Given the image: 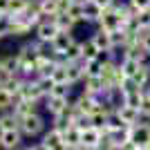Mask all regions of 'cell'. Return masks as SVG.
Here are the masks:
<instances>
[{"instance_id": "6da1fadb", "label": "cell", "mask_w": 150, "mask_h": 150, "mask_svg": "<svg viewBox=\"0 0 150 150\" xmlns=\"http://www.w3.org/2000/svg\"><path fill=\"white\" fill-rule=\"evenodd\" d=\"M18 61V74L23 79H36V63H38V54L34 50V45H23L16 54Z\"/></svg>"}, {"instance_id": "7a4b0ae2", "label": "cell", "mask_w": 150, "mask_h": 150, "mask_svg": "<svg viewBox=\"0 0 150 150\" xmlns=\"http://www.w3.org/2000/svg\"><path fill=\"white\" fill-rule=\"evenodd\" d=\"M45 130H47V121L40 112H34L25 119H20V132H23V137H43Z\"/></svg>"}, {"instance_id": "3957f363", "label": "cell", "mask_w": 150, "mask_h": 150, "mask_svg": "<svg viewBox=\"0 0 150 150\" xmlns=\"http://www.w3.org/2000/svg\"><path fill=\"white\" fill-rule=\"evenodd\" d=\"M34 31H36V40L47 43V45H52V43H54V38L61 34V31H58V27H56V23H54L52 18H43V20L36 25V29H34Z\"/></svg>"}, {"instance_id": "277c9868", "label": "cell", "mask_w": 150, "mask_h": 150, "mask_svg": "<svg viewBox=\"0 0 150 150\" xmlns=\"http://www.w3.org/2000/svg\"><path fill=\"white\" fill-rule=\"evenodd\" d=\"M128 141H132L137 148H146L150 144V123H141L139 121V123L130 125V139Z\"/></svg>"}, {"instance_id": "5b68a950", "label": "cell", "mask_w": 150, "mask_h": 150, "mask_svg": "<svg viewBox=\"0 0 150 150\" xmlns=\"http://www.w3.org/2000/svg\"><path fill=\"white\" fill-rule=\"evenodd\" d=\"M103 130H99V128H88V130H83L81 132V146L85 150H99L101 141H103Z\"/></svg>"}, {"instance_id": "8992f818", "label": "cell", "mask_w": 150, "mask_h": 150, "mask_svg": "<svg viewBox=\"0 0 150 150\" xmlns=\"http://www.w3.org/2000/svg\"><path fill=\"white\" fill-rule=\"evenodd\" d=\"M90 40H92L94 45H96V50L101 52V56H117L112 50V40H110V34H105V31H94L92 36H90Z\"/></svg>"}, {"instance_id": "52a82bcc", "label": "cell", "mask_w": 150, "mask_h": 150, "mask_svg": "<svg viewBox=\"0 0 150 150\" xmlns=\"http://www.w3.org/2000/svg\"><path fill=\"white\" fill-rule=\"evenodd\" d=\"M96 25H99L101 31H105V34H112V31L121 29V20H119V16L114 13V7L103 11V16H101V20L96 23Z\"/></svg>"}, {"instance_id": "ba28073f", "label": "cell", "mask_w": 150, "mask_h": 150, "mask_svg": "<svg viewBox=\"0 0 150 150\" xmlns=\"http://www.w3.org/2000/svg\"><path fill=\"white\" fill-rule=\"evenodd\" d=\"M23 132L20 130H7L0 134V148L2 150H18L23 146Z\"/></svg>"}, {"instance_id": "9c48e42d", "label": "cell", "mask_w": 150, "mask_h": 150, "mask_svg": "<svg viewBox=\"0 0 150 150\" xmlns=\"http://www.w3.org/2000/svg\"><path fill=\"white\" fill-rule=\"evenodd\" d=\"M72 103H74V110L79 114H92L94 110H96V105H99V99H92V96H88V94H79V96H76V101H72Z\"/></svg>"}, {"instance_id": "30bf717a", "label": "cell", "mask_w": 150, "mask_h": 150, "mask_svg": "<svg viewBox=\"0 0 150 150\" xmlns=\"http://www.w3.org/2000/svg\"><path fill=\"white\" fill-rule=\"evenodd\" d=\"M74 43H76V40H74L72 34H58V36L54 38V43H52V52H54V56L63 58V56H65V52H67Z\"/></svg>"}, {"instance_id": "8fae6325", "label": "cell", "mask_w": 150, "mask_h": 150, "mask_svg": "<svg viewBox=\"0 0 150 150\" xmlns=\"http://www.w3.org/2000/svg\"><path fill=\"white\" fill-rule=\"evenodd\" d=\"M114 112L119 114V119L123 121V123L128 125V128L141 121V114H139V110H134V108H128V105H123V103H119V105H117V110H114Z\"/></svg>"}, {"instance_id": "7c38bea8", "label": "cell", "mask_w": 150, "mask_h": 150, "mask_svg": "<svg viewBox=\"0 0 150 150\" xmlns=\"http://www.w3.org/2000/svg\"><path fill=\"white\" fill-rule=\"evenodd\" d=\"M63 144L67 146L69 150L76 148V146H81V130L76 128V125H67V128H63Z\"/></svg>"}, {"instance_id": "4fadbf2b", "label": "cell", "mask_w": 150, "mask_h": 150, "mask_svg": "<svg viewBox=\"0 0 150 150\" xmlns=\"http://www.w3.org/2000/svg\"><path fill=\"white\" fill-rule=\"evenodd\" d=\"M103 58L105 56H99V58H92V61H83V72H85V79H101V72H103Z\"/></svg>"}, {"instance_id": "5bb4252c", "label": "cell", "mask_w": 150, "mask_h": 150, "mask_svg": "<svg viewBox=\"0 0 150 150\" xmlns=\"http://www.w3.org/2000/svg\"><path fill=\"white\" fill-rule=\"evenodd\" d=\"M36 105H38V103H34V101L20 99V101H16V103H13V110H11V112L16 114L18 119H25V117H29V114L38 112V110H36Z\"/></svg>"}, {"instance_id": "9a60e30c", "label": "cell", "mask_w": 150, "mask_h": 150, "mask_svg": "<svg viewBox=\"0 0 150 150\" xmlns=\"http://www.w3.org/2000/svg\"><path fill=\"white\" fill-rule=\"evenodd\" d=\"M144 96H146V90H132V92L121 94L119 99H121V103H123V105L139 110V108H141V101H144Z\"/></svg>"}, {"instance_id": "2e32d148", "label": "cell", "mask_w": 150, "mask_h": 150, "mask_svg": "<svg viewBox=\"0 0 150 150\" xmlns=\"http://www.w3.org/2000/svg\"><path fill=\"white\" fill-rule=\"evenodd\" d=\"M67 65V83L76 85V83L85 81V72H83V61L81 63H65Z\"/></svg>"}, {"instance_id": "e0dca14e", "label": "cell", "mask_w": 150, "mask_h": 150, "mask_svg": "<svg viewBox=\"0 0 150 150\" xmlns=\"http://www.w3.org/2000/svg\"><path fill=\"white\" fill-rule=\"evenodd\" d=\"M40 144H43L47 150L54 148V146H58V144H63V132L58 130V128H54V125H50V130H45V134L40 137Z\"/></svg>"}, {"instance_id": "ac0fdd59", "label": "cell", "mask_w": 150, "mask_h": 150, "mask_svg": "<svg viewBox=\"0 0 150 150\" xmlns=\"http://www.w3.org/2000/svg\"><path fill=\"white\" fill-rule=\"evenodd\" d=\"M69 105V99H45V112L50 114V117H56V114H61L65 108Z\"/></svg>"}, {"instance_id": "d6986e66", "label": "cell", "mask_w": 150, "mask_h": 150, "mask_svg": "<svg viewBox=\"0 0 150 150\" xmlns=\"http://www.w3.org/2000/svg\"><path fill=\"white\" fill-rule=\"evenodd\" d=\"M103 16V9L94 2H83V23H99Z\"/></svg>"}, {"instance_id": "ffe728a7", "label": "cell", "mask_w": 150, "mask_h": 150, "mask_svg": "<svg viewBox=\"0 0 150 150\" xmlns=\"http://www.w3.org/2000/svg\"><path fill=\"white\" fill-rule=\"evenodd\" d=\"M7 130H20V119L13 112H2L0 114V134Z\"/></svg>"}, {"instance_id": "44dd1931", "label": "cell", "mask_w": 150, "mask_h": 150, "mask_svg": "<svg viewBox=\"0 0 150 150\" xmlns=\"http://www.w3.org/2000/svg\"><path fill=\"white\" fill-rule=\"evenodd\" d=\"M52 20L56 23V27H58V31H61V34H72V29L76 27V20L69 18L67 13H56Z\"/></svg>"}, {"instance_id": "7402d4cb", "label": "cell", "mask_w": 150, "mask_h": 150, "mask_svg": "<svg viewBox=\"0 0 150 150\" xmlns=\"http://www.w3.org/2000/svg\"><path fill=\"white\" fill-rule=\"evenodd\" d=\"M132 81L137 83L141 90H146L150 85V63H141L139 65V72L132 76Z\"/></svg>"}, {"instance_id": "603a6c76", "label": "cell", "mask_w": 150, "mask_h": 150, "mask_svg": "<svg viewBox=\"0 0 150 150\" xmlns=\"http://www.w3.org/2000/svg\"><path fill=\"white\" fill-rule=\"evenodd\" d=\"M38 9H40V16L43 18H54L58 11V0H38Z\"/></svg>"}, {"instance_id": "cb8c5ba5", "label": "cell", "mask_w": 150, "mask_h": 150, "mask_svg": "<svg viewBox=\"0 0 150 150\" xmlns=\"http://www.w3.org/2000/svg\"><path fill=\"white\" fill-rule=\"evenodd\" d=\"M79 43H81V56H83V61H92V58H99L101 56V52L96 50V45H94L90 38L79 40Z\"/></svg>"}, {"instance_id": "d4e9b609", "label": "cell", "mask_w": 150, "mask_h": 150, "mask_svg": "<svg viewBox=\"0 0 150 150\" xmlns=\"http://www.w3.org/2000/svg\"><path fill=\"white\" fill-rule=\"evenodd\" d=\"M23 83H25V79H23L20 74H16V76H11L9 81L2 83V90H5V92H9L13 99H16V96H18V92H20V88H23Z\"/></svg>"}, {"instance_id": "484cf974", "label": "cell", "mask_w": 150, "mask_h": 150, "mask_svg": "<svg viewBox=\"0 0 150 150\" xmlns=\"http://www.w3.org/2000/svg\"><path fill=\"white\" fill-rule=\"evenodd\" d=\"M123 56L132 58V61H137V63H148V58H150L141 45H132V47H128V50L123 52Z\"/></svg>"}, {"instance_id": "4316f807", "label": "cell", "mask_w": 150, "mask_h": 150, "mask_svg": "<svg viewBox=\"0 0 150 150\" xmlns=\"http://www.w3.org/2000/svg\"><path fill=\"white\" fill-rule=\"evenodd\" d=\"M50 79H52V83H54V85H63V83H67V65L63 63V58L58 61L56 69L52 72ZM67 85H69V83H67Z\"/></svg>"}, {"instance_id": "83f0119b", "label": "cell", "mask_w": 150, "mask_h": 150, "mask_svg": "<svg viewBox=\"0 0 150 150\" xmlns=\"http://www.w3.org/2000/svg\"><path fill=\"white\" fill-rule=\"evenodd\" d=\"M139 65H141V63L132 61V58H125V56H121V61H119V69L128 76V79H132V76L139 72Z\"/></svg>"}, {"instance_id": "f1b7e54d", "label": "cell", "mask_w": 150, "mask_h": 150, "mask_svg": "<svg viewBox=\"0 0 150 150\" xmlns=\"http://www.w3.org/2000/svg\"><path fill=\"white\" fill-rule=\"evenodd\" d=\"M9 16V13H7ZM11 18V16H9ZM31 31V27L27 25L25 20H18V18H11V29H9V36H27Z\"/></svg>"}, {"instance_id": "f546056e", "label": "cell", "mask_w": 150, "mask_h": 150, "mask_svg": "<svg viewBox=\"0 0 150 150\" xmlns=\"http://www.w3.org/2000/svg\"><path fill=\"white\" fill-rule=\"evenodd\" d=\"M83 56H81V43L76 40L67 52H65V56H63V63H81Z\"/></svg>"}, {"instance_id": "4dcf8cb0", "label": "cell", "mask_w": 150, "mask_h": 150, "mask_svg": "<svg viewBox=\"0 0 150 150\" xmlns=\"http://www.w3.org/2000/svg\"><path fill=\"white\" fill-rule=\"evenodd\" d=\"M69 92H72V85L63 83V85H54L47 96H50V99H69Z\"/></svg>"}, {"instance_id": "1f68e13d", "label": "cell", "mask_w": 150, "mask_h": 150, "mask_svg": "<svg viewBox=\"0 0 150 150\" xmlns=\"http://www.w3.org/2000/svg\"><path fill=\"white\" fill-rule=\"evenodd\" d=\"M13 103H16V99H13L9 92H5V90L0 88V114H2V112H11Z\"/></svg>"}, {"instance_id": "d6a6232c", "label": "cell", "mask_w": 150, "mask_h": 150, "mask_svg": "<svg viewBox=\"0 0 150 150\" xmlns=\"http://www.w3.org/2000/svg\"><path fill=\"white\" fill-rule=\"evenodd\" d=\"M67 16L74 18L76 23H83V0H74L67 9Z\"/></svg>"}, {"instance_id": "836d02e7", "label": "cell", "mask_w": 150, "mask_h": 150, "mask_svg": "<svg viewBox=\"0 0 150 150\" xmlns=\"http://www.w3.org/2000/svg\"><path fill=\"white\" fill-rule=\"evenodd\" d=\"M134 23H137L139 29H150V9L148 11H139L134 16Z\"/></svg>"}, {"instance_id": "e575fe53", "label": "cell", "mask_w": 150, "mask_h": 150, "mask_svg": "<svg viewBox=\"0 0 150 150\" xmlns=\"http://www.w3.org/2000/svg\"><path fill=\"white\" fill-rule=\"evenodd\" d=\"M2 69H7L9 74H18V61H16V56H2Z\"/></svg>"}, {"instance_id": "d590c367", "label": "cell", "mask_w": 150, "mask_h": 150, "mask_svg": "<svg viewBox=\"0 0 150 150\" xmlns=\"http://www.w3.org/2000/svg\"><path fill=\"white\" fill-rule=\"evenodd\" d=\"M72 125H76V128H79V130H88V128H92V119H90L88 114H76L74 117V123Z\"/></svg>"}, {"instance_id": "8d00e7d4", "label": "cell", "mask_w": 150, "mask_h": 150, "mask_svg": "<svg viewBox=\"0 0 150 150\" xmlns=\"http://www.w3.org/2000/svg\"><path fill=\"white\" fill-rule=\"evenodd\" d=\"M27 5H29V0H11L9 13H11V16H18V13H23L27 9Z\"/></svg>"}, {"instance_id": "74e56055", "label": "cell", "mask_w": 150, "mask_h": 150, "mask_svg": "<svg viewBox=\"0 0 150 150\" xmlns=\"http://www.w3.org/2000/svg\"><path fill=\"white\" fill-rule=\"evenodd\" d=\"M128 5L134 9V13H139V11H148L150 9V0H128Z\"/></svg>"}, {"instance_id": "f35d334b", "label": "cell", "mask_w": 150, "mask_h": 150, "mask_svg": "<svg viewBox=\"0 0 150 150\" xmlns=\"http://www.w3.org/2000/svg\"><path fill=\"white\" fill-rule=\"evenodd\" d=\"M9 29H11V18L5 13V16H0V36H9Z\"/></svg>"}, {"instance_id": "ab89813d", "label": "cell", "mask_w": 150, "mask_h": 150, "mask_svg": "<svg viewBox=\"0 0 150 150\" xmlns=\"http://www.w3.org/2000/svg\"><path fill=\"white\" fill-rule=\"evenodd\" d=\"M139 114H141V119H148L150 121V99H148V96H144V101H141Z\"/></svg>"}, {"instance_id": "60d3db41", "label": "cell", "mask_w": 150, "mask_h": 150, "mask_svg": "<svg viewBox=\"0 0 150 150\" xmlns=\"http://www.w3.org/2000/svg\"><path fill=\"white\" fill-rule=\"evenodd\" d=\"M36 81H38V85H40V90L45 92V96H47V94H50V90L54 88V83H52V79H36Z\"/></svg>"}, {"instance_id": "b9f144b4", "label": "cell", "mask_w": 150, "mask_h": 150, "mask_svg": "<svg viewBox=\"0 0 150 150\" xmlns=\"http://www.w3.org/2000/svg\"><path fill=\"white\" fill-rule=\"evenodd\" d=\"M92 2H94L96 7H101L103 11H105V9H112V7L117 5V0H92Z\"/></svg>"}, {"instance_id": "7bdbcfd3", "label": "cell", "mask_w": 150, "mask_h": 150, "mask_svg": "<svg viewBox=\"0 0 150 150\" xmlns=\"http://www.w3.org/2000/svg\"><path fill=\"white\" fill-rule=\"evenodd\" d=\"M139 45L144 47V50H146V54H148V56H150V31H148V34H146L144 38H141V43H139Z\"/></svg>"}, {"instance_id": "ee69618b", "label": "cell", "mask_w": 150, "mask_h": 150, "mask_svg": "<svg viewBox=\"0 0 150 150\" xmlns=\"http://www.w3.org/2000/svg\"><path fill=\"white\" fill-rule=\"evenodd\" d=\"M9 7H11V0H0V16L9 13Z\"/></svg>"}, {"instance_id": "f6af8a7d", "label": "cell", "mask_w": 150, "mask_h": 150, "mask_svg": "<svg viewBox=\"0 0 150 150\" xmlns=\"http://www.w3.org/2000/svg\"><path fill=\"white\" fill-rule=\"evenodd\" d=\"M50 150H69L65 144H58V146H54V148H50Z\"/></svg>"}, {"instance_id": "bcb514c9", "label": "cell", "mask_w": 150, "mask_h": 150, "mask_svg": "<svg viewBox=\"0 0 150 150\" xmlns=\"http://www.w3.org/2000/svg\"><path fill=\"white\" fill-rule=\"evenodd\" d=\"M31 148H34V150H47V148H45L43 144H40V141H38V144H34V146H31Z\"/></svg>"}, {"instance_id": "7dc6e473", "label": "cell", "mask_w": 150, "mask_h": 150, "mask_svg": "<svg viewBox=\"0 0 150 150\" xmlns=\"http://www.w3.org/2000/svg\"><path fill=\"white\" fill-rule=\"evenodd\" d=\"M18 150H34V148H31V146H20Z\"/></svg>"}, {"instance_id": "c3c4849f", "label": "cell", "mask_w": 150, "mask_h": 150, "mask_svg": "<svg viewBox=\"0 0 150 150\" xmlns=\"http://www.w3.org/2000/svg\"><path fill=\"white\" fill-rule=\"evenodd\" d=\"M146 96H148V99H150V85H148V88H146Z\"/></svg>"}, {"instance_id": "681fc988", "label": "cell", "mask_w": 150, "mask_h": 150, "mask_svg": "<svg viewBox=\"0 0 150 150\" xmlns=\"http://www.w3.org/2000/svg\"><path fill=\"white\" fill-rule=\"evenodd\" d=\"M72 150H85V148H83V146H76V148H72Z\"/></svg>"}, {"instance_id": "f907efd6", "label": "cell", "mask_w": 150, "mask_h": 150, "mask_svg": "<svg viewBox=\"0 0 150 150\" xmlns=\"http://www.w3.org/2000/svg\"><path fill=\"white\" fill-rule=\"evenodd\" d=\"M0 67H2V56H0Z\"/></svg>"}, {"instance_id": "816d5d0a", "label": "cell", "mask_w": 150, "mask_h": 150, "mask_svg": "<svg viewBox=\"0 0 150 150\" xmlns=\"http://www.w3.org/2000/svg\"><path fill=\"white\" fill-rule=\"evenodd\" d=\"M146 150H150V144H148V146H146Z\"/></svg>"}, {"instance_id": "f5cc1de1", "label": "cell", "mask_w": 150, "mask_h": 150, "mask_svg": "<svg viewBox=\"0 0 150 150\" xmlns=\"http://www.w3.org/2000/svg\"><path fill=\"white\" fill-rule=\"evenodd\" d=\"M83 2H92V0H83Z\"/></svg>"}, {"instance_id": "db71d44e", "label": "cell", "mask_w": 150, "mask_h": 150, "mask_svg": "<svg viewBox=\"0 0 150 150\" xmlns=\"http://www.w3.org/2000/svg\"><path fill=\"white\" fill-rule=\"evenodd\" d=\"M67 2H74V0H67Z\"/></svg>"}, {"instance_id": "11a10c76", "label": "cell", "mask_w": 150, "mask_h": 150, "mask_svg": "<svg viewBox=\"0 0 150 150\" xmlns=\"http://www.w3.org/2000/svg\"><path fill=\"white\" fill-rule=\"evenodd\" d=\"M0 88H2V83H0Z\"/></svg>"}, {"instance_id": "9f6ffc18", "label": "cell", "mask_w": 150, "mask_h": 150, "mask_svg": "<svg viewBox=\"0 0 150 150\" xmlns=\"http://www.w3.org/2000/svg\"><path fill=\"white\" fill-rule=\"evenodd\" d=\"M0 40H2V36H0Z\"/></svg>"}, {"instance_id": "6f0895ef", "label": "cell", "mask_w": 150, "mask_h": 150, "mask_svg": "<svg viewBox=\"0 0 150 150\" xmlns=\"http://www.w3.org/2000/svg\"><path fill=\"white\" fill-rule=\"evenodd\" d=\"M0 150H2V148H0Z\"/></svg>"}]
</instances>
